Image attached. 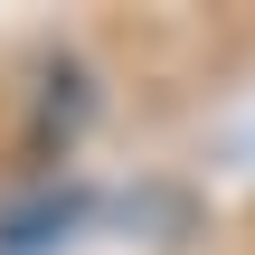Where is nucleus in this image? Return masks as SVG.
I'll return each mask as SVG.
<instances>
[{
	"instance_id": "f257e3e1",
	"label": "nucleus",
	"mask_w": 255,
	"mask_h": 255,
	"mask_svg": "<svg viewBox=\"0 0 255 255\" xmlns=\"http://www.w3.org/2000/svg\"><path fill=\"white\" fill-rule=\"evenodd\" d=\"M85 189H38V199H19L9 218H0V255H47V246H66L76 227H85Z\"/></svg>"
}]
</instances>
